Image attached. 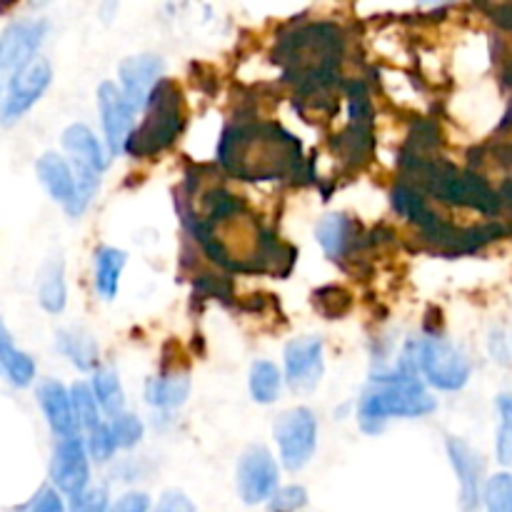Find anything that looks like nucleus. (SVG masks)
I'll return each mask as SVG.
<instances>
[{"mask_svg": "<svg viewBox=\"0 0 512 512\" xmlns=\"http://www.w3.org/2000/svg\"><path fill=\"white\" fill-rule=\"evenodd\" d=\"M190 375L188 373H168L160 378H150L145 383V400L153 408L175 410L188 400Z\"/></svg>", "mask_w": 512, "mask_h": 512, "instance_id": "21", "label": "nucleus"}, {"mask_svg": "<svg viewBox=\"0 0 512 512\" xmlns=\"http://www.w3.org/2000/svg\"><path fill=\"white\" fill-rule=\"evenodd\" d=\"M280 458L288 470H300L313 458L318 443V420L308 408H293L283 413L275 423Z\"/></svg>", "mask_w": 512, "mask_h": 512, "instance_id": "7", "label": "nucleus"}, {"mask_svg": "<svg viewBox=\"0 0 512 512\" xmlns=\"http://www.w3.org/2000/svg\"><path fill=\"white\" fill-rule=\"evenodd\" d=\"M250 395H253L255 403L270 405L278 400L280 385H283V378H280V370L275 368L268 360H255L253 368H250Z\"/></svg>", "mask_w": 512, "mask_h": 512, "instance_id": "27", "label": "nucleus"}, {"mask_svg": "<svg viewBox=\"0 0 512 512\" xmlns=\"http://www.w3.org/2000/svg\"><path fill=\"white\" fill-rule=\"evenodd\" d=\"M400 375H423L433 388L438 390H460L470 380V360L458 345L445 338H420L405 348L400 360Z\"/></svg>", "mask_w": 512, "mask_h": 512, "instance_id": "6", "label": "nucleus"}, {"mask_svg": "<svg viewBox=\"0 0 512 512\" xmlns=\"http://www.w3.org/2000/svg\"><path fill=\"white\" fill-rule=\"evenodd\" d=\"M35 173H38L40 183L48 190V195L53 200H58L60 205L68 208L75 198V175L73 168L68 165V160L60 158L58 153H45L40 155L38 163H35Z\"/></svg>", "mask_w": 512, "mask_h": 512, "instance_id": "18", "label": "nucleus"}, {"mask_svg": "<svg viewBox=\"0 0 512 512\" xmlns=\"http://www.w3.org/2000/svg\"><path fill=\"white\" fill-rule=\"evenodd\" d=\"M350 95V123L348 128L340 133L335 140V150L343 155V160L350 163H360L368 158L373 150V105H370V95L365 83L355 80L348 88Z\"/></svg>", "mask_w": 512, "mask_h": 512, "instance_id": "8", "label": "nucleus"}, {"mask_svg": "<svg viewBox=\"0 0 512 512\" xmlns=\"http://www.w3.org/2000/svg\"><path fill=\"white\" fill-rule=\"evenodd\" d=\"M108 508V495L105 490H85L83 495L70 500V510L73 512H105Z\"/></svg>", "mask_w": 512, "mask_h": 512, "instance_id": "34", "label": "nucleus"}, {"mask_svg": "<svg viewBox=\"0 0 512 512\" xmlns=\"http://www.w3.org/2000/svg\"><path fill=\"white\" fill-rule=\"evenodd\" d=\"M50 480L70 500L78 498V495H83L88 490L90 465L83 438L58 440V445L53 450V460H50Z\"/></svg>", "mask_w": 512, "mask_h": 512, "instance_id": "12", "label": "nucleus"}, {"mask_svg": "<svg viewBox=\"0 0 512 512\" xmlns=\"http://www.w3.org/2000/svg\"><path fill=\"white\" fill-rule=\"evenodd\" d=\"M70 393V403H73L75 418H78L80 430H95L100 425V408L98 400H95L93 388L85 383H75L73 388L68 390Z\"/></svg>", "mask_w": 512, "mask_h": 512, "instance_id": "29", "label": "nucleus"}, {"mask_svg": "<svg viewBox=\"0 0 512 512\" xmlns=\"http://www.w3.org/2000/svg\"><path fill=\"white\" fill-rule=\"evenodd\" d=\"M278 488V465L263 445H253L240 455L238 493L245 505H258L270 500Z\"/></svg>", "mask_w": 512, "mask_h": 512, "instance_id": "10", "label": "nucleus"}, {"mask_svg": "<svg viewBox=\"0 0 512 512\" xmlns=\"http://www.w3.org/2000/svg\"><path fill=\"white\" fill-rule=\"evenodd\" d=\"M38 403L40 408H43L50 430H53L60 440L80 438L78 418H75L70 393L65 390L63 383H58V380H45V383H40Z\"/></svg>", "mask_w": 512, "mask_h": 512, "instance_id": "17", "label": "nucleus"}, {"mask_svg": "<svg viewBox=\"0 0 512 512\" xmlns=\"http://www.w3.org/2000/svg\"><path fill=\"white\" fill-rule=\"evenodd\" d=\"M490 13V18L500 25V28L512 30V3H503V5H488L485 8Z\"/></svg>", "mask_w": 512, "mask_h": 512, "instance_id": "39", "label": "nucleus"}, {"mask_svg": "<svg viewBox=\"0 0 512 512\" xmlns=\"http://www.w3.org/2000/svg\"><path fill=\"white\" fill-rule=\"evenodd\" d=\"M343 48L345 38L338 25L308 23L280 40L275 60L285 65V78L298 83L303 93H318L335 80Z\"/></svg>", "mask_w": 512, "mask_h": 512, "instance_id": "2", "label": "nucleus"}, {"mask_svg": "<svg viewBox=\"0 0 512 512\" xmlns=\"http://www.w3.org/2000/svg\"><path fill=\"white\" fill-rule=\"evenodd\" d=\"M50 80H53V68H50L48 60H30L20 73H15L13 78H10L8 95H5L3 108H0V120H3V123H15L18 118H23V115L43 98Z\"/></svg>", "mask_w": 512, "mask_h": 512, "instance_id": "9", "label": "nucleus"}, {"mask_svg": "<svg viewBox=\"0 0 512 512\" xmlns=\"http://www.w3.org/2000/svg\"><path fill=\"white\" fill-rule=\"evenodd\" d=\"M45 30V20H15L0 33V80L13 78L33 60Z\"/></svg>", "mask_w": 512, "mask_h": 512, "instance_id": "11", "label": "nucleus"}, {"mask_svg": "<svg viewBox=\"0 0 512 512\" xmlns=\"http://www.w3.org/2000/svg\"><path fill=\"white\" fill-rule=\"evenodd\" d=\"M0 365L8 373L10 383L18 385V388H25V385L33 383L35 378V363L28 353H23L20 348H15L13 338H10L8 328L0 320Z\"/></svg>", "mask_w": 512, "mask_h": 512, "instance_id": "22", "label": "nucleus"}, {"mask_svg": "<svg viewBox=\"0 0 512 512\" xmlns=\"http://www.w3.org/2000/svg\"><path fill=\"white\" fill-rule=\"evenodd\" d=\"M153 512H195V505L193 500L185 493H180V490H168V493L160 495Z\"/></svg>", "mask_w": 512, "mask_h": 512, "instance_id": "35", "label": "nucleus"}, {"mask_svg": "<svg viewBox=\"0 0 512 512\" xmlns=\"http://www.w3.org/2000/svg\"><path fill=\"white\" fill-rule=\"evenodd\" d=\"M58 350L73 360L80 370H93L98 365V345L90 335L80 330H60L58 333Z\"/></svg>", "mask_w": 512, "mask_h": 512, "instance_id": "26", "label": "nucleus"}, {"mask_svg": "<svg viewBox=\"0 0 512 512\" xmlns=\"http://www.w3.org/2000/svg\"><path fill=\"white\" fill-rule=\"evenodd\" d=\"M325 373L323 340L298 338L285 348V380L293 390H313Z\"/></svg>", "mask_w": 512, "mask_h": 512, "instance_id": "15", "label": "nucleus"}, {"mask_svg": "<svg viewBox=\"0 0 512 512\" xmlns=\"http://www.w3.org/2000/svg\"><path fill=\"white\" fill-rule=\"evenodd\" d=\"M65 273H63V260L53 258L40 273V288H38V300L43 305V310L48 313H63L65 308Z\"/></svg>", "mask_w": 512, "mask_h": 512, "instance_id": "24", "label": "nucleus"}, {"mask_svg": "<svg viewBox=\"0 0 512 512\" xmlns=\"http://www.w3.org/2000/svg\"><path fill=\"white\" fill-rule=\"evenodd\" d=\"M185 125V103L183 93L173 80H160L155 90L150 93L148 105H145V118L133 130L125 143V150L135 158H150V155L160 153L173 140L178 138L180 130Z\"/></svg>", "mask_w": 512, "mask_h": 512, "instance_id": "5", "label": "nucleus"}, {"mask_svg": "<svg viewBox=\"0 0 512 512\" xmlns=\"http://www.w3.org/2000/svg\"><path fill=\"white\" fill-rule=\"evenodd\" d=\"M30 512H65V505L63 500H60L58 490H40L38 498L33 500V505H30Z\"/></svg>", "mask_w": 512, "mask_h": 512, "instance_id": "36", "label": "nucleus"}, {"mask_svg": "<svg viewBox=\"0 0 512 512\" xmlns=\"http://www.w3.org/2000/svg\"><path fill=\"white\" fill-rule=\"evenodd\" d=\"M305 503H308V493L300 485H290L270 495L268 508L270 512H298L305 508Z\"/></svg>", "mask_w": 512, "mask_h": 512, "instance_id": "33", "label": "nucleus"}, {"mask_svg": "<svg viewBox=\"0 0 512 512\" xmlns=\"http://www.w3.org/2000/svg\"><path fill=\"white\" fill-rule=\"evenodd\" d=\"M85 450H88V455H93L98 463H105V460L113 458V453L118 448H115V440H113V433H110V425L100 423L98 428L90 430L88 440H85Z\"/></svg>", "mask_w": 512, "mask_h": 512, "instance_id": "32", "label": "nucleus"}, {"mask_svg": "<svg viewBox=\"0 0 512 512\" xmlns=\"http://www.w3.org/2000/svg\"><path fill=\"white\" fill-rule=\"evenodd\" d=\"M218 160L230 175L243 180L298 178L303 148L298 138L275 123H233L223 133Z\"/></svg>", "mask_w": 512, "mask_h": 512, "instance_id": "1", "label": "nucleus"}, {"mask_svg": "<svg viewBox=\"0 0 512 512\" xmlns=\"http://www.w3.org/2000/svg\"><path fill=\"white\" fill-rule=\"evenodd\" d=\"M98 108L100 118H103L105 143L113 155H120L125 150L130 133H133V110H130L128 100L123 98L118 85L113 80H105L98 88Z\"/></svg>", "mask_w": 512, "mask_h": 512, "instance_id": "14", "label": "nucleus"}, {"mask_svg": "<svg viewBox=\"0 0 512 512\" xmlns=\"http://www.w3.org/2000/svg\"><path fill=\"white\" fill-rule=\"evenodd\" d=\"M490 355H493L495 360H498L500 365H508V343H505V333L503 330H493L490 333Z\"/></svg>", "mask_w": 512, "mask_h": 512, "instance_id": "38", "label": "nucleus"}, {"mask_svg": "<svg viewBox=\"0 0 512 512\" xmlns=\"http://www.w3.org/2000/svg\"><path fill=\"white\" fill-rule=\"evenodd\" d=\"M483 500L488 512H512V473L493 475L485 483Z\"/></svg>", "mask_w": 512, "mask_h": 512, "instance_id": "30", "label": "nucleus"}, {"mask_svg": "<svg viewBox=\"0 0 512 512\" xmlns=\"http://www.w3.org/2000/svg\"><path fill=\"white\" fill-rule=\"evenodd\" d=\"M445 448H448L450 465L458 475L460 508L463 512H475L483 500V460L460 438H448Z\"/></svg>", "mask_w": 512, "mask_h": 512, "instance_id": "16", "label": "nucleus"}, {"mask_svg": "<svg viewBox=\"0 0 512 512\" xmlns=\"http://www.w3.org/2000/svg\"><path fill=\"white\" fill-rule=\"evenodd\" d=\"M320 248L333 260H340L355 245V225L348 215L330 213L315 228Z\"/></svg>", "mask_w": 512, "mask_h": 512, "instance_id": "20", "label": "nucleus"}, {"mask_svg": "<svg viewBox=\"0 0 512 512\" xmlns=\"http://www.w3.org/2000/svg\"><path fill=\"white\" fill-rule=\"evenodd\" d=\"M63 148L68 150L70 158L75 165H85V168L95 170V173H103L108 160H105L103 148H100L98 138H95L93 130L83 123H73L65 128L63 133Z\"/></svg>", "mask_w": 512, "mask_h": 512, "instance_id": "19", "label": "nucleus"}, {"mask_svg": "<svg viewBox=\"0 0 512 512\" xmlns=\"http://www.w3.org/2000/svg\"><path fill=\"white\" fill-rule=\"evenodd\" d=\"M498 438H495V455L503 468L512 465V395H498Z\"/></svg>", "mask_w": 512, "mask_h": 512, "instance_id": "28", "label": "nucleus"}, {"mask_svg": "<svg viewBox=\"0 0 512 512\" xmlns=\"http://www.w3.org/2000/svg\"><path fill=\"white\" fill-rule=\"evenodd\" d=\"M160 80H163V60L158 55H133L120 63V93L128 100L133 113L148 105L150 93Z\"/></svg>", "mask_w": 512, "mask_h": 512, "instance_id": "13", "label": "nucleus"}, {"mask_svg": "<svg viewBox=\"0 0 512 512\" xmlns=\"http://www.w3.org/2000/svg\"><path fill=\"white\" fill-rule=\"evenodd\" d=\"M150 500L143 493H128L118 500L108 512H148Z\"/></svg>", "mask_w": 512, "mask_h": 512, "instance_id": "37", "label": "nucleus"}, {"mask_svg": "<svg viewBox=\"0 0 512 512\" xmlns=\"http://www.w3.org/2000/svg\"><path fill=\"white\" fill-rule=\"evenodd\" d=\"M510 115H512V110H510Z\"/></svg>", "mask_w": 512, "mask_h": 512, "instance_id": "40", "label": "nucleus"}, {"mask_svg": "<svg viewBox=\"0 0 512 512\" xmlns=\"http://www.w3.org/2000/svg\"><path fill=\"white\" fill-rule=\"evenodd\" d=\"M403 165L405 175L410 178L408 185L420 195H433L440 203L455 205V208L478 210L488 218H495L503 210L498 190L490 188L488 180L480 178L473 170H460L445 160H430L418 153L405 155Z\"/></svg>", "mask_w": 512, "mask_h": 512, "instance_id": "3", "label": "nucleus"}, {"mask_svg": "<svg viewBox=\"0 0 512 512\" xmlns=\"http://www.w3.org/2000/svg\"><path fill=\"white\" fill-rule=\"evenodd\" d=\"M110 433H113L115 448H135V445L143 440V423H140L138 415L120 413L115 415L113 423H110Z\"/></svg>", "mask_w": 512, "mask_h": 512, "instance_id": "31", "label": "nucleus"}, {"mask_svg": "<svg viewBox=\"0 0 512 512\" xmlns=\"http://www.w3.org/2000/svg\"><path fill=\"white\" fill-rule=\"evenodd\" d=\"M438 408L433 395L413 375H378L360 400L358 418L365 433L383 430L388 418H423Z\"/></svg>", "mask_w": 512, "mask_h": 512, "instance_id": "4", "label": "nucleus"}, {"mask_svg": "<svg viewBox=\"0 0 512 512\" xmlns=\"http://www.w3.org/2000/svg\"><path fill=\"white\" fill-rule=\"evenodd\" d=\"M128 255L118 248H100L95 255V288L105 300H115Z\"/></svg>", "mask_w": 512, "mask_h": 512, "instance_id": "23", "label": "nucleus"}, {"mask_svg": "<svg viewBox=\"0 0 512 512\" xmlns=\"http://www.w3.org/2000/svg\"><path fill=\"white\" fill-rule=\"evenodd\" d=\"M93 395H95V400H98V408L103 410L108 418H115V415L123 413L125 395H123V385H120L118 373H115V370H110V368L95 370Z\"/></svg>", "mask_w": 512, "mask_h": 512, "instance_id": "25", "label": "nucleus"}]
</instances>
